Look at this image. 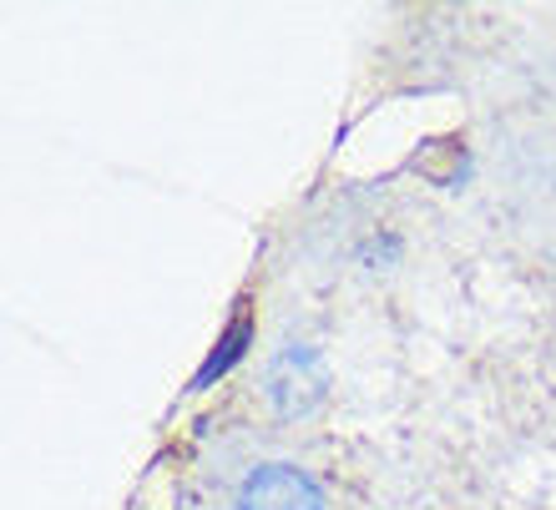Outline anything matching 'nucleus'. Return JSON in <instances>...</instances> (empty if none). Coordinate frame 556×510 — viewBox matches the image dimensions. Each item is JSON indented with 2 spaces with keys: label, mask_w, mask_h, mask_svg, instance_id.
I'll return each instance as SVG.
<instances>
[{
  "label": "nucleus",
  "mask_w": 556,
  "mask_h": 510,
  "mask_svg": "<svg viewBox=\"0 0 556 510\" xmlns=\"http://www.w3.org/2000/svg\"><path fill=\"white\" fill-rule=\"evenodd\" d=\"M238 510H324V490L299 466H258L238 490Z\"/></svg>",
  "instance_id": "nucleus-1"
},
{
  "label": "nucleus",
  "mask_w": 556,
  "mask_h": 510,
  "mask_svg": "<svg viewBox=\"0 0 556 510\" xmlns=\"http://www.w3.org/2000/svg\"><path fill=\"white\" fill-rule=\"evenodd\" d=\"M249 344H253V314H249V308H238L233 323H228V334H223L218 344H213V354L203 359V369H198L192 390H207L213 380H223V374H228V369H233L238 359L249 354Z\"/></svg>",
  "instance_id": "nucleus-2"
}]
</instances>
